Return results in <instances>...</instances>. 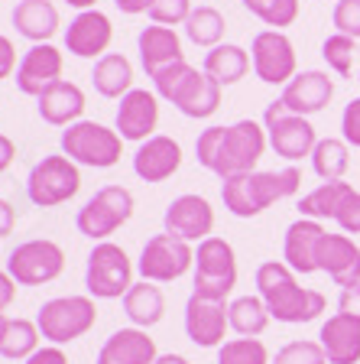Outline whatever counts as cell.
Segmentation results:
<instances>
[{
  "label": "cell",
  "instance_id": "53",
  "mask_svg": "<svg viewBox=\"0 0 360 364\" xmlns=\"http://www.w3.org/2000/svg\"><path fill=\"white\" fill-rule=\"evenodd\" d=\"M153 364H188V358H182V355H159Z\"/></svg>",
  "mask_w": 360,
  "mask_h": 364
},
{
  "label": "cell",
  "instance_id": "40",
  "mask_svg": "<svg viewBox=\"0 0 360 364\" xmlns=\"http://www.w3.org/2000/svg\"><path fill=\"white\" fill-rule=\"evenodd\" d=\"M270 364H328V355H324L322 341L302 338V341H289V345H283Z\"/></svg>",
  "mask_w": 360,
  "mask_h": 364
},
{
  "label": "cell",
  "instance_id": "27",
  "mask_svg": "<svg viewBox=\"0 0 360 364\" xmlns=\"http://www.w3.org/2000/svg\"><path fill=\"white\" fill-rule=\"evenodd\" d=\"M39 117L53 127H72L75 121H82L84 114V91L75 82H55L39 95Z\"/></svg>",
  "mask_w": 360,
  "mask_h": 364
},
{
  "label": "cell",
  "instance_id": "23",
  "mask_svg": "<svg viewBox=\"0 0 360 364\" xmlns=\"http://www.w3.org/2000/svg\"><path fill=\"white\" fill-rule=\"evenodd\" d=\"M318 270L328 273L341 289L360 283V247L351 235H324L318 244Z\"/></svg>",
  "mask_w": 360,
  "mask_h": 364
},
{
  "label": "cell",
  "instance_id": "42",
  "mask_svg": "<svg viewBox=\"0 0 360 364\" xmlns=\"http://www.w3.org/2000/svg\"><path fill=\"white\" fill-rule=\"evenodd\" d=\"M331 23H334L338 33L360 39V0H338L334 10H331Z\"/></svg>",
  "mask_w": 360,
  "mask_h": 364
},
{
  "label": "cell",
  "instance_id": "20",
  "mask_svg": "<svg viewBox=\"0 0 360 364\" xmlns=\"http://www.w3.org/2000/svg\"><path fill=\"white\" fill-rule=\"evenodd\" d=\"M334 98V78H328V72H318V68H308V72H295V78L289 85H283V101L293 114L302 117H312V114L324 111Z\"/></svg>",
  "mask_w": 360,
  "mask_h": 364
},
{
  "label": "cell",
  "instance_id": "34",
  "mask_svg": "<svg viewBox=\"0 0 360 364\" xmlns=\"http://www.w3.org/2000/svg\"><path fill=\"white\" fill-rule=\"evenodd\" d=\"M224 30L227 26H224L221 10L208 7V4H198V7L192 10V16L185 20V36L195 46H202V49H214V46H221Z\"/></svg>",
  "mask_w": 360,
  "mask_h": 364
},
{
  "label": "cell",
  "instance_id": "43",
  "mask_svg": "<svg viewBox=\"0 0 360 364\" xmlns=\"http://www.w3.org/2000/svg\"><path fill=\"white\" fill-rule=\"evenodd\" d=\"M334 221H338V228L344 231V235H360V192L347 189L344 198H341L338 212H334Z\"/></svg>",
  "mask_w": 360,
  "mask_h": 364
},
{
  "label": "cell",
  "instance_id": "52",
  "mask_svg": "<svg viewBox=\"0 0 360 364\" xmlns=\"http://www.w3.org/2000/svg\"><path fill=\"white\" fill-rule=\"evenodd\" d=\"M65 4H68V7H75L78 14H82V10H94V7H98V0H65Z\"/></svg>",
  "mask_w": 360,
  "mask_h": 364
},
{
  "label": "cell",
  "instance_id": "9",
  "mask_svg": "<svg viewBox=\"0 0 360 364\" xmlns=\"http://www.w3.org/2000/svg\"><path fill=\"white\" fill-rule=\"evenodd\" d=\"M133 208H136V202L127 186H104V189H98L84 202L75 225L91 241H107L117 228H124L133 218Z\"/></svg>",
  "mask_w": 360,
  "mask_h": 364
},
{
  "label": "cell",
  "instance_id": "5",
  "mask_svg": "<svg viewBox=\"0 0 360 364\" xmlns=\"http://www.w3.org/2000/svg\"><path fill=\"white\" fill-rule=\"evenodd\" d=\"M62 153L78 166L111 169L124 156V136L98 121H75L62 130Z\"/></svg>",
  "mask_w": 360,
  "mask_h": 364
},
{
  "label": "cell",
  "instance_id": "28",
  "mask_svg": "<svg viewBox=\"0 0 360 364\" xmlns=\"http://www.w3.org/2000/svg\"><path fill=\"white\" fill-rule=\"evenodd\" d=\"M13 26L30 43H49L59 33V7L53 0H16Z\"/></svg>",
  "mask_w": 360,
  "mask_h": 364
},
{
  "label": "cell",
  "instance_id": "18",
  "mask_svg": "<svg viewBox=\"0 0 360 364\" xmlns=\"http://www.w3.org/2000/svg\"><path fill=\"white\" fill-rule=\"evenodd\" d=\"M114 39V23L107 14L94 10H82L75 14V20L68 23L65 30V49L78 59H101L107 55V46Z\"/></svg>",
  "mask_w": 360,
  "mask_h": 364
},
{
  "label": "cell",
  "instance_id": "7",
  "mask_svg": "<svg viewBox=\"0 0 360 364\" xmlns=\"http://www.w3.org/2000/svg\"><path fill=\"white\" fill-rule=\"evenodd\" d=\"M78 189H82V173H78V163H72L65 153L43 156L26 176V196L36 208L65 205L68 198L78 196Z\"/></svg>",
  "mask_w": 360,
  "mask_h": 364
},
{
  "label": "cell",
  "instance_id": "25",
  "mask_svg": "<svg viewBox=\"0 0 360 364\" xmlns=\"http://www.w3.org/2000/svg\"><path fill=\"white\" fill-rule=\"evenodd\" d=\"M328 364H357L360 361V318L334 312L318 332Z\"/></svg>",
  "mask_w": 360,
  "mask_h": 364
},
{
  "label": "cell",
  "instance_id": "49",
  "mask_svg": "<svg viewBox=\"0 0 360 364\" xmlns=\"http://www.w3.org/2000/svg\"><path fill=\"white\" fill-rule=\"evenodd\" d=\"M156 4V0H114V7L120 10V14L127 16H136V14H150V7Z\"/></svg>",
  "mask_w": 360,
  "mask_h": 364
},
{
  "label": "cell",
  "instance_id": "8",
  "mask_svg": "<svg viewBox=\"0 0 360 364\" xmlns=\"http://www.w3.org/2000/svg\"><path fill=\"white\" fill-rule=\"evenodd\" d=\"M237 287V257L224 237H204L195 247V296L227 303L231 289Z\"/></svg>",
  "mask_w": 360,
  "mask_h": 364
},
{
  "label": "cell",
  "instance_id": "30",
  "mask_svg": "<svg viewBox=\"0 0 360 364\" xmlns=\"http://www.w3.org/2000/svg\"><path fill=\"white\" fill-rule=\"evenodd\" d=\"M202 72H208V75L214 78L221 88H227V85H237L240 78L250 72V53L244 49V46L221 43V46H214V49H208Z\"/></svg>",
  "mask_w": 360,
  "mask_h": 364
},
{
  "label": "cell",
  "instance_id": "24",
  "mask_svg": "<svg viewBox=\"0 0 360 364\" xmlns=\"http://www.w3.org/2000/svg\"><path fill=\"white\" fill-rule=\"evenodd\" d=\"M328 235L322 228V221L315 218H299L285 228V241H283V260L293 267L295 273L308 277L318 270V244Z\"/></svg>",
  "mask_w": 360,
  "mask_h": 364
},
{
  "label": "cell",
  "instance_id": "32",
  "mask_svg": "<svg viewBox=\"0 0 360 364\" xmlns=\"http://www.w3.org/2000/svg\"><path fill=\"white\" fill-rule=\"evenodd\" d=\"M227 318H231V328L240 338H256V335H263V328L270 326L273 316L260 296H237L227 306Z\"/></svg>",
  "mask_w": 360,
  "mask_h": 364
},
{
  "label": "cell",
  "instance_id": "16",
  "mask_svg": "<svg viewBox=\"0 0 360 364\" xmlns=\"http://www.w3.org/2000/svg\"><path fill=\"white\" fill-rule=\"evenodd\" d=\"M62 68H65V55L53 43H33L16 65V88L20 95L39 98L49 85L62 82Z\"/></svg>",
  "mask_w": 360,
  "mask_h": 364
},
{
  "label": "cell",
  "instance_id": "4",
  "mask_svg": "<svg viewBox=\"0 0 360 364\" xmlns=\"http://www.w3.org/2000/svg\"><path fill=\"white\" fill-rule=\"evenodd\" d=\"M153 85H156L159 98L175 105L179 114H185L192 121H204L221 107V85L208 72H198L188 62H175V65L163 68L153 78Z\"/></svg>",
  "mask_w": 360,
  "mask_h": 364
},
{
  "label": "cell",
  "instance_id": "54",
  "mask_svg": "<svg viewBox=\"0 0 360 364\" xmlns=\"http://www.w3.org/2000/svg\"><path fill=\"white\" fill-rule=\"evenodd\" d=\"M357 82H360V72H357Z\"/></svg>",
  "mask_w": 360,
  "mask_h": 364
},
{
  "label": "cell",
  "instance_id": "15",
  "mask_svg": "<svg viewBox=\"0 0 360 364\" xmlns=\"http://www.w3.org/2000/svg\"><path fill=\"white\" fill-rule=\"evenodd\" d=\"M163 225L169 235L182 237V241L202 244L214 231V208H211V202L204 196L185 192V196L169 202V208L163 215Z\"/></svg>",
  "mask_w": 360,
  "mask_h": 364
},
{
  "label": "cell",
  "instance_id": "26",
  "mask_svg": "<svg viewBox=\"0 0 360 364\" xmlns=\"http://www.w3.org/2000/svg\"><path fill=\"white\" fill-rule=\"evenodd\" d=\"M159 358L156 341L146 335V328H117L101 345L98 364H153Z\"/></svg>",
  "mask_w": 360,
  "mask_h": 364
},
{
  "label": "cell",
  "instance_id": "41",
  "mask_svg": "<svg viewBox=\"0 0 360 364\" xmlns=\"http://www.w3.org/2000/svg\"><path fill=\"white\" fill-rule=\"evenodd\" d=\"M192 0H156L150 7V20L159 26H185V20L192 16Z\"/></svg>",
  "mask_w": 360,
  "mask_h": 364
},
{
  "label": "cell",
  "instance_id": "37",
  "mask_svg": "<svg viewBox=\"0 0 360 364\" xmlns=\"http://www.w3.org/2000/svg\"><path fill=\"white\" fill-rule=\"evenodd\" d=\"M244 7L260 16L270 30H285L299 20V0H244Z\"/></svg>",
  "mask_w": 360,
  "mask_h": 364
},
{
  "label": "cell",
  "instance_id": "47",
  "mask_svg": "<svg viewBox=\"0 0 360 364\" xmlns=\"http://www.w3.org/2000/svg\"><path fill=\"white\" fill-rule=\"evenodd\" d=\"M338 312H347V316L360 318V283H354V287H344V289H341Z\"/></svg>",
  "mask_w": 360,
  "mask_h": 364
},
{
  "label": "cell",
  "instance_id": "3",
  "mask_svg": "<svg viewBox=\"0 0 360 364\" xmlns=\"http://www.w3.org/2000/svg\"><path fill=\"white\" fill-rule=\"evenodd\" d=\"M302 189V173L295 166L273 169V173H244L231 176L221 182V198L224 208L237 218H256L260 212H266L273 202L279 198H293Z\"/></svg>",
  "mask_w": 360,
  "mask_h": 364
},
{
  "label": "cell",
  "instance_id": "44",
  "mask_svg": "<svg viewBox=\"0 0 360 364\" xmlns=\"http://www.w3.org/2000/svg\"><path fill=\"white\" fill-rule=\"evenodd\" d=\"M341 140H347V146L360 150V98L344 105V114H341Z\"/></svg>",
  "mask_w": 360,
  "mask_h": 364
},
{
  "label": "cell",
  "instance_id": "17",
  "mask_svg": "<svg viewBox=\"0 0 360 364\" xmlns=\"http://www.w3.org/2000/svg\"><path fill=\"white\" fill-rule=\"evenodd\" d=\"M117 134L124 140H133V144H143L156 136V124H159V95L146 88H133L120 98V107H117Z\"/></svg>",
  "mask_w": 360,
  "mask_h": 364
},
{
  "label": "cell",
  "instance_id": "48",
  "mask_svg": "<svg viewBox=\"0 0 360 364\" xmlns=\"http://www.w3.org/2000/svg\"><path fill=\"white\" fill-rule=\"evenodd\" d=\"M26 364H68V358L59 345H45V348H39L36 355L26 358Z\"/></svg>",
  "mask_w": 360,
  "mask_h": 364
},
{
  "label": "cell",
  "instance_id": "46",
  "mask_svg": "<svg viewBox=\"0 0 360 364\" xmlns=\"http://www.w3.org/2000/svg\"><path fill=\"white\" fill-rule=\"evenodd\" d=\"M16 49H13V43H10V36H0V82L4 78H10L16 72Z\"/></svg>",
  "mask_w": 360,
  "mask_h": 364
},
{
  "label": "cell",
  "instance_id": "29",
  "mask_svg": "<svg viewBox=\"0 0 360 364\" xmlns=\"http://www.w3.org/2000/svg\"><path fill=\"white\" fill-rule=\"evenodd\" d=\"M91 85L101 98H124L127 91H133V65L120 53L101 55L94 62V72H91Z\"/></svg>",
  "mask_w": 360,
  "mask_h": 364
},
{
  "label": "cell",
  "instance_id": "14",
  "mask_svg": "<svg viewBox=\"0 0 360 364\" xmlns=\"http://www.w3.org/2000/svg\"><path fill=\"white\" fill-rule=\"evenodd\" d=\"M253 75L266 85H289L295 78V46L283 30H260L250 43Z\"/></svg>",
  "mask_w": 360,
  "mask_h": 364
},
{
  "label": "cell",
  "instance_id": "36",
  "mask_svg": "<svg viewBox=\"0 0 360 364\" xmlns=\"http://www.w3.org/2000/svg\"><path fill=\"white\" fill-rule=\"evenodd\" d=\"M39 338H43V332H39L36 322H30V318H10L4 341H0V355L10 358V361H26L30 355L39 351Z\"/></svg>",
  "mask_w": 360,
  "mask_h": 364
},
{
  "label": "cell",
  "instance_id": "1",
  "mask_svg": "<svg viewBox=\"0 0 360 364\" xmlns=\"http://www.w3.org/2000/svg\"><path fill=\"white\" fill-rule=\"evenodd\" d=\"M270 140H266V127L256 121H237L231 127H204L195 140V156L198 166L214 173L221 182L231 176L253 173L256 163L263 159Z\"/></svg>",
  "mask_w": 360,
  "mask_h": 364
},
{
  "label": "cell",
  "instance_id": "11",
  "mask_svg": "<svg viewBox=\"0 0 360 364\" xmlns=\"http://www.w3.org/2000/svg\"><path fill=\"white\" fill-rule=\"evenodd\" d=\"M263 127H266V140H270V146L276 150V156L289 159V163H295V159H302V156H312V150H315V144H318V134H315V127H312V121L302 117V114H293L283 101L266 105V111H263Z\"/></svg>",
  "mask_w": 360,
  "mask_h": 364
},
{
  "label": "cell",
  "instance_id": "6",
  "mask_svg": "<svg viewBox=\"0 0 360 364\" xmlns=\"http://www.w3.org/2000/svg\"><path fill=\"white\" fill-rule=\"evenodd\" d=\"M94 322H98L94 296H55L36 312L39 332L53 345H68V341L82 338L94 328Z\"/></svg>",
  "mask_w": 360,
  "mask_h": 364
},
{
  "label": "cell",
  "instance_id": "10",
  "mask_svg": "<svg viewBox=\"0 0 360 364\" xmlns=\"http://www.w3.org/2000/svg\"><path fill=\"white\" fill-rule=\"evenodd\" d=\"M84 287L94 299H120L133 287V264L127 250L114 241H98L88 254V270H84Z\"/></svg>",
  "mask_w": 360,
  "mask_h": 364
},
{
  "label": "cell",
  "instance_id": "45",
  "mask_svg": "<svg viewBox=\"0 0 360 364\" xmlns=\"http://www.w3.org/2000/svg\"><path fill=\"white\" fill-rule=\"evenodd\" d=\"M16 287H20V283H16L7 270H0V341H4V332H7V322H10L7 309H10V303H13Z\"/></svg>",
  "mask_w": 360,
  "mask_h": 364
},
{
  "label": "cell",
  "instance_id": "13",
  "mask_svg": "<svg viewBox=\"0 0 360 364\" xmlns=\"http://www.w3.org/2000/svg\"><path fill=\"white\" fill-rule=\"evenodd\" d=\"M65 270V250L49 237H36V241H23L10 250L7 273L20 287H43L53 283L59 273Z\"/></svg>",
  "mask_w": 360,
  "mask_h": 364
},
{
  "label": "cell",
  "instance_id": "51",
  "mask_svg": "<svg viewBox=\"0 0 360 364\" xmlns=\"http://www.w3.org/2000/svg\"><path fill=\"white\" fill-rule=\"evenodd\" d=\"M13 225H16L13 205H10L7 198H0V237H7L10 231H13Z\"/></svg>",
  "mask_w": 360,
  "mask_h": 364
},
{
  "label": "cell",
  "instance_id": "39",
  "mask_svg": "<svg viewBox=\"0 0 360 364\" xmlns=\"http://www.w3.org/2000/svg\"><path fill=\"white\" fill-rule=\"evenodd\" d=\"M322 55L328 62V68H334L338 75H351L354 72V55H357V39L344 36V33H334L322 43Z\"/></svg>",
  "mask_w": 360,
  "mask_h": 364
},
{
  "label": "cell",
  "instance_id": "22",
  "mask_svg": "<svg viewBox=\"0 0 360 364\" xmlns=\"http://www.w3.org/2000/svg\"><path fill=\"white\" fill-rule=\"evenodd\" d=\"M136 53H140V65L150 78H156L163 68L175 65V62H185L182 53V39L173 26H143L140 36H136Z\"/></svg>",
  "mask_w": 360,
  "mask_h": 364
},
{
  "label": "cell",
  "instance_id": "21",
  "mask_svg": "<svg viewBox=\"0 0 360 364\" xmlns=\"http://www.w3.org/2000/svg\"><path fill=\"white\" fill-rule=\"evenodd\" d=\"M179 166H182V146L179 140L165 134L143 140L133 153V173L143 182H165L169 176L179 173Z\"/></svg>",
  "mask_w": 360,
  "mask_h": 364
},
{
  "label": "cell",
  "instance_id": "35",
  "mask_svg": "<svg viewBox=\"0 0 360 364\" xmlns=\"http://www.w3.org/2000/svg\"><path fill=\"white\" fill-rule=\"evenodd\" d=\"M347 189H351V182H344V179L322 182L318 189H312L308 196H302V202H299L302 218H315V221L331 218L334 221V212H338V205H341V198H344Z\"/></svg>",
  "mask_w": 360,
  "mask_h": 364
},
{
  "label": "cell",
  "instance_id": "33",
  "mask_svg": "<svg viewBox=\"0 0 360 364\" xmlns=\"http://www.w3.org/2000/svg\"><path fill=\"white\" fill-rule=\"evenodd\" d=\"M347 166H351V146H347V140H338V136L318 140L315 150H312V169H315L318 179H324V182L344 179Z\"/></svg>",
  "mask_w": 360,
  "mask_h": 364
},
{
  "label": "cell",
  "instance_id": "50",
  "mask_svg": "<svg viewBox=\"0 0 360 364\" xmlns=\"http://www.w3.org/2000/svg\"><path fill=\"white\" fill-rule=\"evenodd\" d=\"M13 159H16V144L7 134H0V173H7L13 166Z\"/></svg>",
  "mask_w": 360,
  "mask_h": 364
},
{
  "label": "cell",
  "instance_id": "19",
  "mask_svg": "<svg viewBox=\"0 0 360 364\" xmlns=\"http://www.w3.org/2000/svg\"><path fill=\"white\" fill-rule=\"evenodd\" d=\"M227 306L231 303L202 299V296H195V293L188 296V303H185V335L195 341L198 348H218V345H224V332L231 328Z\"/></svg>",
  "mask_w": 360,
  "mask_h": 364
},
{
  "label": "cell",
  "instance_id": "38",
  "mask_svg": "<svg viewBox=\"0 0 360 364\" xmlns=\"http://www.w3.org/2000/svg\"><path fill=\"white\" fill-rule=\"evenodd\" d=\"M218 364H270V351L260 338H231L221 345Z\"/></svg>",
  "mask_w": 360,
  "mask_h": 364
},
{
  "label": "cell",
  "instance_id": "12",
  "mask_svg": "<svg viewBox=\"0 0 360 364\" xmlns=\"http://www.w3.org/2000/svg\"><path fill=\"white\" fill-rule=\"evenodd\" d=\"M192 267H195V247L182 241V237L169 235V231L153 235L143 244L140 260H136L140 277L150 283H173L179 277H185Z\"/></svg>",
  "mask_w": 360,
  "mask_h": 364
},
{
  "label": "cell",
  "instance_id": "2",
  "mask_svg": "<svg viewBox=\"0 0 360 364\" xmlns=\"http://www.w3.org/2000/svg\"><path fill=\"white\" fill-rule=\"evenodd\" d=\"M256 293L266 303L270 316L285 326H302L324 312L328 299L318 289L299 287L295 270L285 260H266L256 267Z\"/></svg>",
  "mask_w": 360,
  "mask_h": 364
},
{
  "label": "cell",
  "instance_id": "31",
  "mask_svg": "<svg viewBox=\"0 0 360 364\" xmlns=\"http://www.w3.org/2000/svg\"><path fill=\"white\" fill-rule=\"evenodd\" d=\"M124 312H127V318L133 322L136 328L156 326L159 318H163V312H165L163 289H159L156 283H150V280L133 283V287L127 289V296H124Z\"/></svg>",
  "mask_w": 360,
  "mask_h": 364
}]
</instances>
